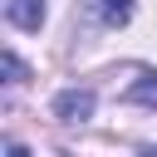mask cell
Wrapping results in <instances>:
<instances>
[{"label":"cell","mask_w":157,"mask_h":157,"mask_svg":"<svg viewBox=\"0 0 157 157\" xmlns=\"http://www.w3.org/2000/svg\"><path fill=\"white\" fill-rule=\"evenodd\" d=\"M98 20H103L108 29L128 25V20H132V0H98Z\"/></svg>","instance_id":"cell-3"},{"label":"cell","mask_w":157,"mask_h":157,"mask_svg":"<svg viewBox=\"0 0 157 157\" xmlns=\"http://www.w3.org/2000/svg\"><path fill=\"white\" fill-rule=\"evenodd\" d=\"M54 118H59V123H83V118H93V93H88V88H64V93L54 98Z\"/></svg>","instance_id":"cell-1"},{"label":"cell","mask_w":157,"mask_h":157,"mask_svg":"<svg viewBox=\"0 0 157 157\" xmlns=\"http://www.w3.org/2000/svg\"><path fill=\"white\" fill-rule=\"evenodd\" d=\"M5 20L15 29H39L44 25V0H5Z\"/></svg>","instance_id":"cell-2"},{"label":"cell","mask_w":157,"mask_h":157,"mask_svg":"<svg viewBox=\"0 0 157 157\" xmlns=\"http://www.w3.org/2000/svg\"><path fill=\"white\" fill-rule=\"evenodd\" d=\"M5 83L15 88V83H25V64H20V54L15 49H5Z\"/></svg>","instance_id":"cell-4"}]
</instances>
